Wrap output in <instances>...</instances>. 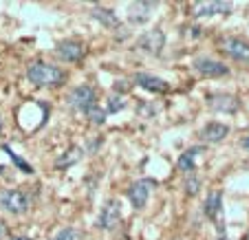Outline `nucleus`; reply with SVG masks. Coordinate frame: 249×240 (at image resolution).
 Segmentation results:
<instances>
[{"instance_id": "obj_9", "label": "nucleus", "mask_w": 249, "mask_h": 240, "mask_svg": "<svg viewBox=\"0 0 249 240\" xmlns=\"http://www.w3.org/2000/svg\"><path fill=\"white\" fill-rule=\"evenodd\" d=\"M57 55L64 62H77L84 57V47H82V42H77V40H62V42L57 44Z\"/></svg>"}, {"instance_id": "obj_7", "label": "nucleus", "mask_w": 249, "mask_h": 240, "mask_svg": "<svg viewBox=\"0 0 249 240\" xmlns=\"http://www.w3.org/2000/svg\"><path fill=\"white\" fill-rule=\"evenodd\" d=\"M163 44H165V35H163L161 29H152V31L143 33V35L139 38V49L141 51H146V53H150V55H159L161 49H163Z\"/></svg>"}, {"instance_id": "obj_8", "label": "nucleus", "mask_w": 249, "mask_h": 240, "mask_svg": "<svg viewBox=\"0 0 249 240\" xmlns=\"http://www.w3.org/2000/svg\"><path fill=\"white\" fill-rule=\"evenodd\" d=\"M223 49L230 57H234L236 62H249V42L240 38H225L223 40Z\"/></svg>"}, {"instance_id": "obj_15", "label": "nucleus", "mask_w": 249, "mask_h": 240, "mask_svg": "<svg viewBox=\"0 0 249 240\" xmlns=\"http://www.w3.org/2000/svg\"><path fill=\"white\" fill-rule=\"evenodd\" d=\"M221 201H223L221 189L210 192V196L205 198V216L207 218H216L218 216V212H221Z\"/></svg>"}, {"instance_id": "obj_2", "label": "nucleus", "mask_w": 249, "mask_h": 240, "mask_svg": "<svg viewBox=\"0 0 249 240\" xmlns=\"http://www.w3.org/2000/svg\"><path fill=\"white\" fill-rule=\"evenodd\" d=\"M0 209L9 214H24L29 209V198L20 189H2L0 192Z\"/></svg>"}, {"instance_id": "obj_24", "label": "nucleus", "mask_w": 249, "mask_h": 240, "mask_svg": "<svg viewBox=\"0 0 249 240\" xmlns=\"http://www.w3.org/2000/svg\"><path fill=\"white\" fill-rule=\"evenodd\" d=\"M5 236H7V227H5V225H2V223H0V240L5 238Z\"/></svg>"}, {"instance_id": "obj_5", "label": "nucleus", "mask_w": 249, "mask_h": 240, "mask_svg": "<svg viewBox=\"0 0 249 240\" xmlns=\"http://www.w3.org/2000/svg\"><path fill=\"white\" fill-rule=\"evenodd\" d=\"M194 71L201 77H223L227 75V66L218 60H210V57H198L194 62Z\"/></svg>"}, {"instance_id": "obj_11", "label": "nucleus", "mask_w": 249, "mask_h": 240, "mask_svg": "<svg viewBox=\"0 0 249 240\" xmlns=\"http://www.w3.org/2000/svg\"><path fill=\"white\" fill-rule=\"evenodd\" d=\"M137 86H141V88L146 90H152V93H168L170 86L165 80H161V77H155V75H146V73H139V75L135 77Z\"/></svg>"}, {"instance_id": "obj_20", "label": "nucleus", "mask_w": 249, "mask_h": 240, "mask_svg": "<svg viewBox=\"0 0 249 240\" xmlns=\"http://www.w3.org/2000/svg\"><path fill=\"white\" fill-rule=\"evenodd\" d=\"M185 189H188L190 196H194V194L201 189V179H196V176H190V179L185 181Z\"/></svg>"}, {"instance_id": "obj_19", "label": "nucleus", "mask_w": 249, "mask_h": 240, "mask_svg": "<svg viewBox=\"0 0 249 240\" xmlns=\"http://www.w3.org/2000/svg\"><path fill=\"white\" fill-rule=\"evenodd\" d=\"M66 154H69V156H64V159L57 161V165H62V168H64V165H71L73 161H80V154H82V152L77 150V148H73V150H69Z\"/></svg>"}, {"instance_id": "obj_3", "label": "nucleus", "mask_w": 249, "mask_h": 240, "mask_svg": "<svg viewBox=\"0 0 249 240\" xmlns=\"http://www.w3.org/2000/svg\"><path fill=\"white\" fill-rule=\"evenodd\" d=\"M152 188H155V183H152L150 179H139L128 188V198H130V203L135 205V209L146 207L148 198H150V194H152Z\"/></svg>"}, {"instance_id": "obj_12", "label": "nucleus", "mask_w": 249, "mask_h": 240, "mask_svg": "<svg viewBox=\"0 0 249 240\" xmlns=\"http://www.w3.org/2000/svg\"><path fill=\"white\" fill-rule=\"evenodd\" d=\"M194 16H214L223 11H231V2H194L192 5Z\"/></svg>"}, {"instance_id": "obj_10", "label": "nucleus", "mask_w": 249, "mask_h": 240, "mask_svg": "<svg viewBox=\"0 0 249 240\" xmlns=\"http://www.w3.org/2000/svg\"><path fill=\"white\" fill-rule=\"evenodd\" d=\"M227 132H230V128H227L225 123L210 121L207 126H203V130L198 132V135H201V139L203 141H207V143H218V141H223V139L227 137Z\"/></svg>"}, {"instance_id": "obj_26", "label": "nucleus", "mask_w": 249, "mask_h": 240, "mask_svg": "<svg viewBox=\"0 0 249 240\" xmlns=\"http://www.w3.org/2000/svg\"><path fill=\"white\" fill-rule=\"evenodd\" d=\"M9 240H31V238H27V236H16V238H9Z\"/></svg>"}, {"instance_id": "obj_22", "label": "nucleus", "mask_w": 249, "mask_h": 240, "mask_svg": "<svg viewBox=\"0 0 249 240\" xmlns=\"http://www.w3.org/2000/svg\"><path fill=\"white\" fill-rule=\"evenodd\" d=\"M7 154H11V159H14L16 163H18L20 168H22L24 172H27V174H33V168H31V165H29V163H24L22 159H18V156H16V154H14V152H11V150H7Z\"/></svg>"}, {"instance_id": "obj_4", "label": "nucleus", "mask_w": 249, "mask_h": 240, "mask_svg": "<svg viewBox=\"0 0 249 240\" xmlns=\"http://www.w3.org/2000/svg\"><path fill=\"white\" fill-rule=\"evenodd\" d=\"M95 88L90 86H77L69 93V106L73 110H89L95 106Z\"/></svg>"}, {"instance_id": "obj_14", "label": "nucleus", "mask_w": 249, "mask_h": 240, "mask_svg": "<svg viewBox=\"0 0 249 240\" xmlns=\"http://www.w3.org/2000/svg\"><path fill=\"white\" fill-rule=\"evenodd\" d=\"M212 108L214 110H223V113H234L238 110V99L231 97V95H218V97H212Z\"/></svg>"}, {"instance_id": "obj_18", "label": "nucleus", "mask_w": 249, "mask_h": 240, "mask_svg": "<svg viewBox=\"0 0 249 240\" xmlns=\"http://www.w3.org/2000/svg\"><path fill=\"white\" fill-rule=\"evenodd\" d=\"M51 240H82V231L75 229V227H64L60 229Z\"/></svg>"}, {"instance_id": "obj_13", "label": "nucleus", "mask_w": 249, "mask_h": 240, "mask_svg": "<svg viewBox=\"0 0 249 240\" xmlns=\"http://www.w3.org/2000/svg\"><path fill=\"white\" fill-rule=\"evenodd\" d=\"M198 154H203V148H190V150H185L183 154L179 156V170L181 172H194L196 170V159H198Z\"/></svg>"}, {"instance_id": "obj_21", "label": "nucleus", "mask_w": 249, "mask_h": 240, "mask_svg": "<svg viewBox=\"0 0 249 240\" xmlns=\"http://www.w3.org/2000/svg\"><path fill=\"white\" fill-rule=\"evenodd\" d=\"M86 113H89V117H90V121H93V123H104V110H99L97 106L89 108Z\"/></svg>"}, {"instance_id": "obj_6", "label": "nucleus", "mask_w": 249, "mask_h": 240, "mask_svg": "<svg viewBox=\"0 0 249 240\" xmlns=\"http://www.w3.org/2000/svg\"><path fill=\"white\" fill-rule=\"evenodd\" d=\"M122 221V209H119V203L117 201H108L106 205L102 207L99 212V218H97V225L102 229H115Z\"/></svg>"}, {"instance_id": "obj_25", "label": "nucleus", "mask_w": 249, "mask_h": 240, "mask_svg": "<svg viewBox=\"0 0 249 240\" xmlns=\"http://www.w3.org/2000/svg\"><path fill=\"white\" fill-rule=\"evenodd\" d=\"M243 148L249 152V137H245V139H243Z\"/></svg>"}, {"instance_id": "obj_17", "label": "nucleus", "mask_w": 249, "mask_h": 240, "mask_svg": "<svg viewBox=\"0 0 249 240\" xmlns=\"http://www.w3.org/2000/svg\"><path fill=\"white\" fill-rule=\"evenodd\" d=\"M93 18L95 20H99V22L104 24V27H108V29H113V27H119V20H117V16L113 14V11H108V9H102V7H93Z\"/></svg>"}, {"instance_id": "obj_27", "label": "nucleus", "mask_w": 249, "mask_h": 240, "mask_svg": "<svg viewBox=\"0 0 249 240\" xmlns=\"http://www.w3.org/2000/svg\"><path fill=\"white\" fill-rule=\"evenodd\" d=\"M0 128H2V119H0Z\"/></svg>"}, {"instance_id": "obj_16", "label": "nucleus", "mask_w": 249, "mask_h": 240, "mask_svg": "<svg viewBox=\"0 0 249 240\" xmlns=\"http://www.w3.org/2000/svg\"><path fill=\"white\" fill-rule=\"evenodd\" d=\"M152 7H155V2H135V5H130V20L132 22H146Z\"/></svg>"}, {"instance_id": "obj_23", "label": "nucleus", "mask_w": 249, "mask_h": 240, "mask_svg": "<svg viewBox=\"0 0 249 240\" xmlns=\"http://www.w3.org/2000/svg\"><path fill=\"white\" fill-rule=\"evenodd\" d=\"M119 108H124V102H122V99H117V97H115V99H110L108 110H113V113H115V110H119Z\"/></svg>"}, {"instance_id": "obj_1", "label": "nucleus", "mask_w": 249, "mask_h": 240, "mask_svg": "<svg viewBox=\"0 0 249 240\" xmlns=\"http://www.w3.org/2000/svg\"><path fill=\"white\" fill-rule=\"evenodd\" d=\"M27 77H29V82L36 86H57L60 82H64L66 75L57 66L47 64V62H36V64L29 66Z\"/></svg>"}]
</instances>
